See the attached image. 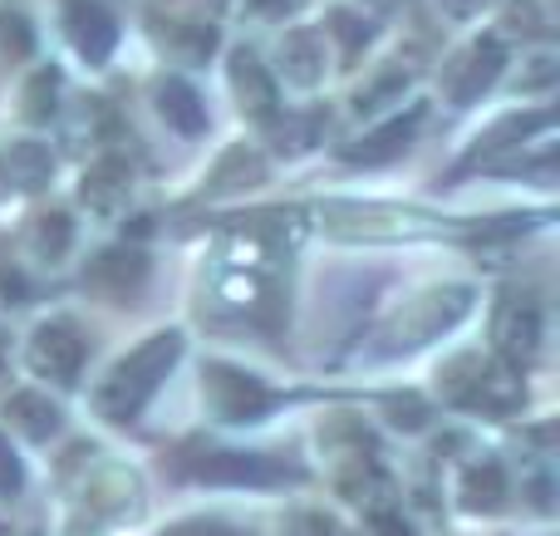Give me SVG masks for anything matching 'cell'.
Returning <instances> with one entry per match:
<instances>
[{
    "instance_id": "obj_1",
    "label": "cell",
    "mask_w": 560,
    "mask_h": 536,
    "mask_svg": "<svg viewBox=\"0 0 560 536\" xmlns=\"http://www.w3.org/2000/svg\"><path fill=\"white\" fill-rule=\"evenodd\" d=\"M183 360V335L177 330H158L148 335L138 350H128L114 370L104 374V384L94 389V409L104 413L108 423H133L138 413L148 409L163 380L173 374V364Z\"/></svg>"
},
{
    "instance_id": "obj_2",
    "label": "cell",
    "mask_w": 560,
    "mask_h": 536,
    "mask_svg": "<svg viewBox=\"0 0 560 536\" xmlns=\"http://www.w3.org/2000/svg\"><path fill=\"white\" fill-rule=\"evenodd\" d=\"M438 389L453 409H467V413H487V419H506L526 404V384L516 370L497 360H482V354H457V360L443 364L438 374Z\"/></svg>"
},
{
    "instance_id": "obj_3",
    "label": "cell",
    "mask_w": 560,
    "mask_h": 536,
    "mask_svg": "<svg viewBox=\"0 0 560 536\" xmlns=\"http://www.w3.org/2000/svg\"><path fill=\"white\" fill-rule=\"evenodd\" d=\"M226 0H153L148 5V35L167 59L183 65H207L222 39L217 20H222Z\"/></svg>"
},
{
    "instance_id": "obj_4",
    "label": "cell",
    "mask_w": 560,
    "mask_h": 536,
    "mask_svg": "<svg viewBox=\"0 0 560 536\" xmlns=\"http://www.w3.org/2000/svg\"><path fill=\"white\" fill-rule=\"evenodd\" d=\"M472 311V286H433V291L413 295L394 321L384 325V340L378 350L384 354H404V350H418V345L438 340L443 330H453L463 315Z\"/></svg>"
},
{
    "instance_id": "obj_5",
    "label": "cell",
    "mask_w": 560,
    "mask_h": 536,
    "mask_svg": "<svg viewBox=\"0 0 560 536\" xmlns=\"http://www.w3.org/2000/svg\"><path fill=\"white\" fill-rule=\"evenodd\" d=\"M183 473L212 488H280V482H300L305 473L271 453H246V448H202L183 453Z\"/></svg>"
},
{
    "instance_id": "obj_6",
    "label": "cell",
    "mask_w": 560,
    "mask_h": 536,
    "mask_svg": "<svg viewBox=\"0 0 560 536\" xmlns=\"http://www.w3.org/2000/svg\"><path fill=\"white\" fill-rule=\"evenodd\" d=\"M541 335H546V315L541 301L532 291H506L492 311V350L506 370H526L541 354Z\"/></svg>"
},
{
    "instance_id": "obj_7",
    "label": "cell",
    "mask_w": 560,
    "mask_h": 536,
    "mask_svg": "<svg viewBox=\"0 0 560 536\" xmlns=\"http://www.w3.org/2000/svg\"><path fill=\"white\" fill-rule=\"evenodd\" d=\"M202 394H207V409L222 423H256L276 409L271 384L252 370H236V364H207Z\"/></svg>"
},
{
    "instance_id": "obj_8",
    "label": "cell",
    "mask_w": 560,
    "mask_h": 536,
    "mask_svg": "<svg viewBox=\"0 0 560 536\" xmlns=\"http://www.w3.org/2000/svg\"><path fill=\"white\" fill-rule=\"evenodd\" d=\"M502 69H506V45L497 35H482V39H472L457 59H447L443 94L453 98V104H472V98H482L487 89L502 79Z\"/></svg>"
},
{
    "instance_id": "obj_9",
    "label": "cell",
    "mask_w": 560,
    "mask_h": 536,
    "mask_svg": "<svg viewBox=\"0 0 560 536\" xmlns=\"http://www.w3.org/2000/svg\"><path fill=\"white\" fill-rule=\"evenodd\" d=\"M84 335L69 321H45L35 335H30V370L45 374L55 384H74L79 364H84Z\"/></svg>"
},
{
    "instance_id": "obj_10",
    "label": "cell",
    "mask_w": 560,
    "mask_h": 536,
    "mask_svg": "<svg viewBox=\"0 0 560 536\" xmlns=\"http://www.w3.org/2000/svg\"><path fill=\"white\" fill-rule=\"evenodd\" d=\"M423 118H428V108H423V104H413L408 114L388 118V124L369 128L364 138L345 143V148H339V158H345V163H359V167L394 163V158H404L408 148H413V138H418V128H423Z\"/></svg>"
},
{
    "instance_id": "obj_11",
    "label": "cell",
    "mask_w": 560,
    "mask_h": 536,
    "mask_svg": "<svg viewBox=\"0 0 560 536\" xmlns=\"http://www.w3.org/2000/svg\"><path fill=\"white\" fill-rule=\"evenodd\" d=\"M148 256L138 252V246H108V252H98L94 261L84 266V286L98 295H108V301H133L138 291L148 286Z\"/></svg>"
},
{
    "instance_id": "obj_12",
    "label": "cell",
    "mask_w": 560,
    "mask_h": 536,
    "mask_svg": "<svg viewBox=\"0 0 560 536\" xmlns=\"http://www.w3.org/2000/svg\"><path fill=\"white\" fill-rule=\"evenodd\" d=\"M65 35L89 65H104L118 45V20L98 0H65Z\"/></svg>"
},
{
    "instance_id": "obj_13",
    "label": "cell",
    "mask_w": 560,
    "mask_h": 536,
    "mask_svg": "<svg viewBox=\"0 0 560 536\" xmlns=\"http://www.w3.org/2000/svg\"><path fill=\"white\" fill-rule=\"evenodd\" d=\"M551 124H556V108H551V104H546V108H526V114H506L502 124H492L482 138H477L472 153L457 163V173H467V167H477V163H492V158L506 153V148H522L526 138L546 133Z\"/></svg>"
},
{
    "instance_id": "obj_14",
    "label": "cell",
    "mask_w": 560,
    "mask_h": 536,
    "mask_svg": "<svg viewBox=\"0 0 560 536\" xmlns=\"http://www.w3.org/2000/svg\"><path fill=\"white\" fill-rule=\"evenodd\" d=\"M226 74H232V89H236V104H242V114L261 118V124H276L280 94H276L271 69H266L261 59L252 55V49H236L232 65H226Z\"/></svg>"
},
{
    "instance_id": "obj_15",
    "label": "cell",
    "mask_w": 560,
    "mask_h": 536,
    "mask_svg": "<svg viewBox=\"0 0 560 536\" xmlns=\"http://www.w3.org/2000/svg\"><path fill=\"white\" fill-rule=\"evenodd\" d=\"M128 193H133V167L124 163V158H98L94 167L84 173V183H79V197H84L94 212H104V217H114L118 207L128 202Z\"/></svg>"
},
{
    "instance_id": "obj_16",
    "label": "cell",
    "mask_w": 560,
    "mask_h": 536,
    "mask_svg": "<svg viewBox=\"0 0 560 536\" xmlns=\"http://www.w3.org/2000/svg\"><path fill=\"white\" fill-rule=\"evenodd\" d=\"M153 98H158V114L167 118V128H173L177 138H202L207 133V104L187 79H163V84L153 89Z\"/></svg>"
},
{
    "instance_id": "obj_17",
    "label": "cell",
    "mask_w": 560,
    "mask_h": 536,
    "mask_svg": "<svg viewBox=\"0 0 560 536\" xmlns=\"http://www.w3.org/2000/svg\"><path fill=\"white\" fill-rule=\"evenodd\" d=\"M133 492H138V478L133 473H104V478L89 488V512L84 517H74V536H94L98 522L118 517V512L133 508Z\"/></svg>"
},
{
    "instance_id": "obj_18",
    "label": "cell",
    "mask_w": 560,
    "mask_h": 536,
    "mask_svg": "<svg viewBox=\"0 0 560 536\" xmlns=\"http://www.w3.org/2000/svg\"><path fill=\"white\" fill-rule=\"evenodd\" d=\"M49 173H55V158L39 143H10L0 153V177H5L10 193H39L49 183Z\"/></svg>"
},
{
    "instance_id": "obj_19",
    "label": "cell",
    "mask_w": 560,
    "mask_h": 536,
    "mask_svg": "<svg viewBox=\"0 0 560 536\" xmlns=\"http://www.w3.org/2000/svg\"><path fill=\"white\" fill-rule=\"evenodd\" d=\"M266 177V158L256 153V148L236 143L226 148L222 158H217L212 177H207V197H226V193H246V187H256Z\"/></svg>"
},
{
    "instance_id": "obj_20",
    "label": "cell",
    "mask_w": 560,
    "mask_h": 536,
    "mask_svg": "<svg viewBox=\"0 0 560 536\" xmlns=\"http://www.w3.org/2000/svg\"><path fill=\"white\" fill-rule=\"evenodd\" d=\"M280 69H285L290 84H319V74H325V39L315 35V30H290L285 39H280Z\"/></svg>"
},
{
    "instance_id": "obj_21",
    "label": "cell",
    "mask_w": 560,
    "mask_h": 536,
    "mask_svg": "<svg viewBox=\"0 0 560 536\" xmlns=\"http://www.w3.org/2000/svg\"><path fill=\"white\" fill-rule=\"evenodd\" d=\"M25 246L39 256V261H49V266L65 261L69 246H74V217H69V212H39V217H30Z\"/></svg>"
},
{
    "instance_id": "obj_22",
    "label": "cell",
    "mask_w": 560,
    "mask_h": 536,
    "mask_svg": "<svg viewBox=\"0 0 560 536\" xmlns=\"http://www.w3.org/2000/svg\"><path fill=\"white\" fill-rule=\"evenodd\" d=\"M5 413H10V429H20L30 443H45V439H55L59 433V409L35 389L15 394V399L5 404Z\"/></svg>"
},
{
    "instance_id": "obj_23",
    "label": "cell",
    "mask_w": 560,
    "mask_h": 536,
    "mask_svg": "<svg viewBox=\"0 0 560 536\" xmlns=\"http://www.w3.org/2000/svg\"><path fill=\"white\" fill-rule=\"evenodd\" d=\"M463 502L472 512L506 508V473H502V463H497V458L472 463V468H467V478H463Z\"/></svg>"
},
{
    "instance_id": "obj_24",
    "label": "cell",
    "mask_w": 560,
    "mask_h": 536,
    "mask_svg": "<svg viewBox=\"0 0 560 536\" xmlns=\"http://www.w3.org/2000/svg\"><path fill=\"white\" fill-rule=\"evenodd\" d=\"M59 108V69H35L20 94V118L25 124H49V114Z\"/></svg>"
},
{
    "instance_id": "obj_25",
    "label": "cell",
    "mask_w": 560,
    "mask_h": 536,
    "mask_svg": "<svg viewBox=\"0 0 560 536\" xmlns=\"http://www.w3.org/2000/svg\"><path fill=\"white\" fill-rule=\"evenodd\" d=\"M35 55V30H30L25 15L15 10H0V69L20 65V59Z\"/></svg>"
},
{
    "instance_id": "obj_26",
    "label": "cell",
    "mask_w": 560,
    "mask_h": 536,
    "mask_svg": "<svg viewBox=\"0 0 560 536\" xmlns=\"http://www.w3.org/2000/svg\"><path fill=\"white\" fill-rule=\"evenodd\" d=\"M325 30L339 39V55H345V65H354V59L364 55V45L374 39V25H364L354 10H329Z\"/></svg>"
},
{
    "instance_id": "obj_27",
    "label": "cell",
    "mask_w": 560,
    "mask_h": 536,
    "mask_svg": "<svg viewBox=\"0 0 560 536\" xmlns=\"http://www.w3.org/2000/svg\"><path fill=\"white\" fill-rule=\"evenodd\" d=\"M359 217H369L364 207H354ZM374 217H388V212H374ZM413 212H404V217H394V222L384 226V236H413V232H438V222H408ZM339 232H349V236H374L378 232V222H345Z\"/></svg>"
},
{
    "instance_id": "obj_28",
    "label": "cell",
    "mask_w": 560,
    "mask_h": 536,
    "mask_svg": "<svg viewBox=\"0 0 560 536\" xmlns=\"http://www.w3.org/2000/svg\"><path fill=\"white\" fill-rule=\"evenodd\" d=\"M404 89H408V74L388 69V74H378L369 89H359V94H354V108H359V114H369V108L388 104V98H404Z\"/></svg>"
},
{
    "instance_id": "obj_29",
    "label": "cell",
    "mask_w": 560,
    "mask_h": 536,
    "mask_svg": "<svg viewBox=\"0 0 560 536\" xmlns=\"http://www.w3.org/2000/svg\"><path fill=\"white\" fill-rule=\"evenodd\" d=\"M506 30H512V35H551V25L541 20L536 0H512V5H506Z\"/></svg>"
},
{
    "instance_id": "obj_30",
    "label": "cell",
    "mask_w": 560,
    "mask_h": 536,
    "mask_svg": "<svg viewBox=\"0 0 560 536\" xmlns=\"http://www.w3.org/2000/svg\"><path fill=\"white\" fill-rule=\"evenodd\" d=\"M388 423H398V429H428V404L413 399V394L388 399Z\"/></svg>"
},
{
    "instance_id": "obj_31",
    "label": "cell",
    "mask_w": 560,
    "mask_h": 536,
    "mask_svg": "<svg viewBox=\"0 0 560 536\" xmlns=\"http://www.w3.org/2000/svg\"><path fill=\"white\" fill-rule=\"evenodd\" d=\"M20 488H25V468H20V458L10 453L5 433H0V498H20Z\"/></svg>"
},
{
    "instance_id": "obj_32",
    "label": "cell",
    "mask_w": 560,
    "mask_h": 536,
    "mask_svg": "<svg viewBox=\"0 0 560 536\" xmlns=\"http://www.w3.org/2000/svg\"><path fill=\"white\" fill-rule=\"evenodd\" d=\"M30 301V281L20 276V266L10 256H0V305H20Z\"/></svg>"
},
{
    "instance_id": "obj_33",
    "label": "cell",
    "mask_w": 560,
    "mask_h": 536,
    "mask_svg": "<svg viewBox=\"0 0 560 536\" xmlns=\"http://www.w3.org/2000/svg\"><path fill=\"white\" fill-rule=\"evenodd\" d=\"M280 536H345V532H339L335 522L325 517V512H300V517L290 522V527L280 532Z\"/></svg>"
},
{
    "instance_id": "obj_34",
    "label": "cell",
    "mask_w": 560,
    "mask_h": 536,
    "mask_svg": "<svg viewBox=\"0 0 560 536\" xmlns=\"http://www.w3.org/2000/svg\"><path fill=\"white\" fill-rule=\"evenodd\" d=\"M369 532H374V536H413V527H408L394 508H374V512H369Z\"/></svg>"
},
{
    "instance_id": "obj_35",
    "label": "cell",
    "mask_w": 560,
    "mask_h": 536,
    "mask_svg": "<svg viewBox=\"0 0 560 536\" xmlns=\"http://www.w3.org/2000/svg\"><path fill=\"white\" fill-rule=\"evenodd\" d=\"M163 536H246V532H232L226 522H177Z\"/></svg>"
},
{
    "instance_id": "obj_36",
    "label": "cell",
    "mask_w": 560,
    "mask_h": 536,
    "mask_svg": "<svg viewBox=\"0 0 560 536\" xmlns=\"http://www.w3.org/2000/svg\"><path fill=\"white\" fill-rule=\"evenodd\" d=\"M246 5H252L261 20H280V15H290V10H295V0H246Z\"/></svg>"
},
{
    "instance_id": "obj_37",
    "label": "cell",
    "mask_w": 560,
    "mask_h": 536,
    "mask_svg": "<svg viewBox=\"0 0 560 536\" xmlns=\"http://www.w3.org/2000/svg\"><path fill=\"white\" fill-rule=\"evenodd\" d=\"M447 10H453V15H472V10H482L487 0H443Z\"/></svg>"
},
{
    "instance_id": "obj_38",
    "label": "cell",
    "mask_w": 560,
    "mask_h": 536,
    "mask_svg": "<svg viewBox=\"0 0 560 536\" xmlns=\"http://www.w3.org/2000/svg\"><path fill=\"white\" fill-rule=\"evenodd\" d=\"M369 10H378V15H394V10H404L408 0H364Z\"/></svg>"
},
{
    "instance_id": "obj_39",
    "label": "cell",
    "mask_w": 560,
    "mask_h": 536,
    "mask_svg": "<svg viewBox=\"0 0 560 536\" xmlns=\"http://www.w3.org/2000/svg\"><path fill=\"white\" fill-rule=\"evenodd\" d=\"M5 354H10V340H5V335H0V364H5Z\"/></svg>"
},
{
    "instance_id": "obj_40",
    "label": "cell",
    "mask_w": 560,
    "mask_h": 536,
    "mask_svg": "<svg viewBox=\"0 0 560 536\" xmlns=\"http://www.w3.org/2000/svg\"><path fill=\"white\" fill-rule=\"evenodd\" d=\"M0 536H5V527H0Z\"/></svg>"
}]
</instances>
